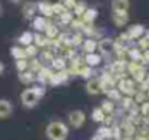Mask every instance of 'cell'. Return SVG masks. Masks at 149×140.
Wrapping results in <instances>:
<instances>
[{
    "label": "cell",
    "mask_w": 149,
    "mask_h": 140,
    "mask_svg": "<svg viewBox=\"0 0 149 140\" xmlns=\"http://www.w3.org/2000/svg\"><path fill=\"white\" fill-rule=\"evenodd\" d=\"M45 133L49 140H65L68 137V127L65 126V123L55 120V121H51L47 126Z\"/></svg>",
    "instance_id": "cell-1"
},
{
    "label": "cell",
    "mask_w": 149,
    "mask_h": 140,
    "mask_svg": "<svg viewBox=\"0 0 149 140\" xmlns=\"http://www.w3.org/2000/svg\"><path fill=\"white\" fill-rule=\"evenodd\" d=\"M68 71H70V74L80 75V77H83L86 80L91 78V74H93L91 67H88L86 64V61L81 59V58H78V56H72L71 58V67L68 68Z\"/></svg>",
    "instance_id": "cell-2"
},
{
    "label": "cell",
    "mask_w": 149,
    "mask_h": 140,
    "mask_svg": "<svg viewBox=\"0 0 149 140\" xmlns=\"http://www.w3.org/2000/svg\"><path fill=\"white\" fill-rule=\"evenodd\" d=\"M116 85H117V90L122 94H125V95L133 97L135 93H136V82L133 81V78L123 77V78H120V80L116 82Z\"/></svg>",
    "instance_id": "cell-3"
},
{
    "label": "cell",
    "mask_w": 149,
    "mask_h": 140,
    "mask_svg": "<svg viewBox=\"0 0 149 140\" xmlns=\"http://www.w3.org/2000/svg\"><path fill=\"white\" fill-rule=\"evenodd\" d=\"M107 69H109V68H107ZM109 71L114 75L116 81H119L120 78H123V77L127 75V61H126V59H116V61L110 65V69H109Z\"/></svg>",
    "instance_id": "cell-4"
},
{
    "label": "cell",
    "mask_w": 149,
    "mask_h": 140,
    "mask_svg": "<svg viewBox=\"0 0 149 140\" xmlns=\"http://www.w3.org/2000/svg\"><path fill=\"white\" fill-rule=\"evenodd\" d=\"M100 80V88H101V93H107V91H110L113 87H116V78H114V75L109 71V69H106L103 74H101V77L99 78Z\"/></svg>",
    "instance_id": "cell-5"
},
{
    "label": "cell",
    "mask_w": 149,
    "mask_h": 140,
    "mask_svg": "<svg viewBox=\"0 0 149 140\" xmlns=\"http://www.w3.org/2000/svg\"><path fill=\"white\" fill-rule=\"evenodd\" d=\"M20 100H22V104H23L26 108H33V107L38 104V101H39L41 98L36 95L33 87H32V88H26V90L22 93Z\"/></svg>",
    "instance_id": "cell-6"
},
{
    "label": "cell",
    "mask_w": 149,
    "mask_h": 140,
    "mask_svg": "<svg viewBox=\"0 0 149 140\" xmlns=\"http://www.w3.org/2000/svg\"><path fill=\"white\" fill-rule=\"evenodd\" d=\"M68 123L74 129H80L86 123V113L81 110H72L68 114Z\"/></svg>",
    "instance_id": "cell-7"
},
{
    "label": "cell",
    "mask_w": 149,
    "mask_h": 140,
    "mask_svg": "<svg viewBox=\"0 0 149 140\" xmlns=\"http://www.w3.org/2000/svg\"><path fill=\"white\" fill-rule=\"evenodd\" d=\"M68 78H70V71H68L67 68H64V69H59V71H56V72H52L48 84L52 85V87H58V85L67 82Z\"/></svg>",
    "instance_id": "cell-8"
},
{
    "label": "cell",
    "mask_w": 149,
    "mask_h": 140,
    "mask_svg": "<svg viewBox=\"0 0 149 140\" xmlns=\"http://www.w3.org/2000/svg\"><path fill=\"white\" fill-rule=\"evenodd\" d=\"M52 68H48V67H42L36 74H35V77H36V81L39 82V84H42V85H45V84H48L49 82V78L51 75H52Z\"/></svg>",
    "instance_id": "cell-9"
},
{
    "label": "cell",
    "mask_w": 149,
    "mask_h": 140,
    "mask_svg": "<svg viewBox=\"0 0 149 140\" xmlns=\"http://www.w3.org/2000/svg\"><path fill=\"white\" fill-rule=\"evenodd\" d=\"M111 20L117 28H122L129 22V15H127V12H113L111 13Z\"/></svg>",
    "instance_id": "cell-10"
},
{
    "label": "cell",
    "mask_w": 149,
    "mask_h": 140,
    "mask_svg": "<svg viewBox=\"0 0 149 140\" xmlns=\"http://www.w3.org/2000/svg\"><path fill=\"white\" fill-rule=\"evenodd\" d=\"M97 49L100 51V55H110L113 52V39L104 38L100 42H97Z\"/></svg>",
    "instance_id": "cell-11"
},
{
    "label": "cell",
    "mask_w": 149,
    "mask_h": 140,
    "mask_svg": "<svg viewBox=\"0 0 149 140\" xmlns=\"http://www.w3.org/2000/svg\"><path fill=\"white\" fill-rule=\"evenodd\" d=\"M13 113V105L9 100L0 98V119H7Z\"/></svg>",
    "instance_id": "cell-12"
},
{
    "label": "cell",
    "mask_w": 149,
    "mask_h": 140,
    "mask_svg": "<svg viewBox=\"0 0 149 140\" xmlns=\"http://www.w3.org/2000/svg\"><path fill=\"white\" fill-rule=\"evenodd\" d=\"M86 90L90 95H97L101 93V88H100V80L99 78H88L87 81V85H86Z\"/></svg>",
    "instance_id": "cell-13"
},
{
    "label": "cell",
    "mask_w": 149,
    "mask_h": 140,
    "mask_svg": "<svg viewBox=\"0 0 149 140\" xmlns=\"http://www.w3.org/2000/svg\"><path fill=\"white\" fill-rule=\"evenodd\" d=\"M120 129H122L123 136H130V137H132V136L136 133V126H135L130 120H127V119H125V120L122 121Z\"/></svg>",
    "instance_id": "cell-14"
},
{
    "label": "cell",
    "mask_w": 149,
    "mask_h": 140,
    "mask_svg": "<svg viewBox=\"0 0 149 140\" xmlns=\"http://www.w3.org/2000/svg\"><path fill=\"white\" fill-rule=\"evenodd\" d=\"M143 32H145V28L142 25H133V26L129 28V30L126 33L130 38V41H135V39H139L143 35Z\"/></svg>",
    "instance_id": "cell-15"
},
{
    "label": "cell",
    "mask_w": 149,
    "mask_h": 140,
    "mask_svg": "<svg viewBox=\"0 0 149 140\" xmlns=\"http://www.w3.org/2000/svg\"><path fill=\"white\" fill-rule=\"evenodd\" d=\"M36 9H38V10L41 12V15L45 16V17H51V16L54 15V13H52V3L47 1V0L36 3Z\"/></svg>",
    "instance_id": "cell-16"
},
{
    "label": "cell",
    "mask_w": 149,
    "mask_h": 140,
    "mask_svg": "<svg viewBox=\"0 0 149 140\" xmlns=\"http://www.w3.org/2000/svg\"><path fill=\"white\" fill-rule=\"evenodd\" d=\"M19 81H20L22 84H25V85H29V84H32L33 81H36V77H35V74H33L32 71L25 69V71L19 72Z\"/></svg>",
    "instance_id": "cell-17"
},
{
    "label": "cell",
    "mask_w": 149,
    "mask_h": 140,
    "mask_svg": "<svg viewBox=\"0 0 149 140\" xmlns=\"http://www.w3.org/2000/svg\"><path fill=\"white\" fill-rule=\"evenodd\" d=\"M33 44L38 48H47L51 45V39L47 35L42 33H33Z\"/></svg>",
    "instance_id": "cell-18"
},
{
    "label": "cell",
    "mask_w": 149,
    "mask_h": 140,
    "mask_svg": "<svg viewBox=\"0 0 149 140\" xmlns=\"http://www.w3.org/2000/svg\"><path fill=\"white\" fill-rule=\"evenodd\" d=\"M130 6L129 0H113L111 1V10L113 12H127Z\"/></svg>",
    "instance_id": "cell-19"
},
{
    "label": "cell",
    "mask_w": 149,
    "mask_h": 140,
    "mask_svg": "<svg viewBox=\"0 0 149 140\" xmlns=\"http://www.w3.org/2000/svg\"><path fill=\"white\" fill-rule=\"evenodd\" d=\"M22 12H23V16H25L26 19H32V17L35 16V13L38 12V9H36V3H33V1H28V3H25Z\"/></svg>",
    "instance_id": "cell-20"
},
{
    "label": "cell",
    "mask_w": 149,
    "mask_h": 140,
    "mask_svg": "<svg viewBox=\"0 0 149 140\" xmlns=\"http://www.w3.org/2000/svg\"><path fill=\"white\" fill-rule=\"evenodd\" d=\"M97 15H99V12H97L94 7H87V9H86V12L83 13L81 19H83V22H84V23H93V22L96 20Z\"/></svg>",
    "instance_id": "cell-21"
},
{
    "label": "cell",
    "mask_w": 149,
    "mask_h": 140,
    "mask_svg": "<svg viewBox=\"0 0 149 140\" xmlns=\"http://www.w3.org/2000/svg\"><path fill=\"white\" fill-rule=\"evenodd\" d=\"M84 61H86V64L88 67H97V65H100V62H101V55L96 53V52H90V53L86 55Z\"/></svg>",
    "instance_id": "cell-22"
},
{
    "label": "cell",
    "mask_w": 149,
    "mask_h": 140,
    "mask_svg": "<svg viewBox=\"0 0 149 140\" xmlns=\"http://www.w3.org/2000/svg\"><path fill=\"white\" fill-rule=\"evenodd\" d=\"M48 17H45V16H36L35 19H33V28L38 30V32H44L45 30V28H47V25H48Z\"/></svg>",
    "instance_id": "cell-23"
},
{
    "label": "cell",
    "mask_w": 149,
    "mask_h": 140,
    "mask_svg": "<svg viewBox=\"0 0 149 140\" xmlns=\"http://www.w3.org/2000/svg\"><path fill=\"white\" fill-rule=\"evenodd\" d=\"M83 51L86 53H90V52H96L97 51V41L93 39V38H88L86 41H83Z\"/></svg>",
    "instance_id": "cell-24"
},
{
    "label": "cell",
    "mask_w": 149,
    "mask_h": 140,
    "mask_svg": "<svg viewBox=\"0 0 149 140\" xmlns=\"http://www.w3.org/2000/svg\"><path fill=\"white\" fill-rule=\"evenodd\" d=\"M146 74H148V72H146V69H145V65L142 64V65H141V67H139V68H138V69H136V71L132 74V77H133V81H135L136 84L142 82V81L146 78Z\"/></svg>",
    "instance_id": "cell-25"
},
{
    "label": "cell",
    "mask_w": 149,
    "mask_h": 140,
    "mask_svg": "<svg viewBox=\"0 0 149 140\" xmlns=\"http://www.w3.org/2000/svg\"><path fill=\"white\" fill-rule=\"evenodd\" d=\"M51 65H52V69H56V71L67 68L65 58H62V56H54V58L51 59Z\"/></svg>",
    "instance_id": "cell-26"
},
{
    "label": "cell",
    "mask_w": 149,
    "mask_h": 140,
    "mask_svg": "<svg viewBox=\"0 0 149 140\" xmlns=\"http://www.w3.org/2000/svg\"><path fill=\"white\" fill-rule=\"evenodd\" d=\"M42 68V61L39 59V58H31V61L28 59V69L29 71H32L33 74H36L39 69Z\"/></svg>",
    "instance_id": "cell-27"
},
{
    "label": "cell",
    "mask_w": 149,
    "mask_h": 140,
    "mask_svg": "<svg viewBox=\"0 0 149 140\" xmlns=\"http://www.w3.org/2000/svg\"><path fill=\"white\" fill-rule=\"evenodd\" d=\"M10 53L15 59H28L26 56V52H25V48L22 46H12L10 48Z\"/></svg>",
    "instance_id": "cell-28"
},
{
    "label": "cell",
    "mask_w": 149,
    "mask_h": 140,
    "mask_svg": "<svg viewBox=\"0 0 149 140\" xmlns=\"http://www.w3.org/2000/svg\"><path fill=\"white\" fill-rule=\"evenodd\" d=\"M141 55L142 51L139 48H127V58H130V61L141 62Z\"/></svg>",
    "instance_id": "cell-29"
},
{
    "label": "cell",
    "mask_w": 149,
    "mask_h": 140,
    "mask_svg": "<svg viewBox=\"0 0 149 140\" xmlns=\"http://www.w3.org/2000/svg\"><path fill=\"white\" fill-rule=\"evenodd\" d=\"M44 33L49 38V39H54L58 33H59V30H58V26L56 25H54V23H51L48 22V25H47V28H45V30H44Z\"/></svg>",
    "instance_id": "cell-30"
},
{
    "label": "cell",
    "mask_w": 149,
    "mask_h": 140,
    "mask_svg": "<svg viewBox=\"0 0 149 140\" xmlns=\"http://www.w3.org/2000/svg\"><path fill=\"white\" fill-rule=\"evenodd\" d=\"M19 44L23 45V46L33 44V33H32V32H23V33L19 36Z\"/></svg>",
    "instance_id": "cell-31"
},
{
    "label": "cell",
    "mask_w": 149,
    "mask_h": 140,
    "mask_svg": "<svg viewBox=\"0 0 149 140\" xmlns=\"http://www.w3.org/2000/svg\"><path fill=\"white\" fill-rule=\"evenodd\" d=\"M96 134H99L100 137H101V139H104V140H111V127H109V126L99 127Z\"/></svg>",
    "instance_id": "cell-32"
},
{
    "label": "cell",
    "mask_w": 149,
    "mask_h": 140,
    "mask_svg": "<svg viewBox=\"0 0 149 140\" xmlns=\"http://www.w3.org/2000/svg\"><path fill=\"white\" fill-rule=\"evenodd\" d=\"M86 9H87V4H86L84 1H77V3H75V6L72 7L74 16H77V17H81V16H83V13L86 12Z\"/></svg>",
    "instance_id": "cell-33"
},
{
    "label": "cell",
    "mask_w": 149,
    "mask_h": 140,
    "mask_svg": "<svg viewBox=\"0 0 149 140\" xmlns=\"http://www.w3.org/2000/svg\"><path fill=\"white\" fill-rule=\"evenodd\" d=\"M120 103H122V108L126 110V111H129V110L135 105V100H133V97H130V95H126V97L120 98Z\"/></svg>",
    "instance_id": "cell-34"
},
{
    "label": "cell",
    "mask_w": 149,
    "mask_h": 140,
    "mask_svg": "<svg viewBox=\"0 0 149 140\" xmlns=\"http://www.w3.org/2000/svg\"><path fill=\"white\" fill-rule=\"evenodd\" d=\"M104 117H106V113H104L100 107L94 108L93 113H91V119H93V121H96V123H103Z\"/></svg>",
    "instance_id": "cell-35"
},
{
    "label": "cell",
    "mask_w": 149,
    "mask_h": 140,
    "mask_svg": "<svg viewBox=\"0 0 149 140\" xmlns=\"http://www.w3.org/2000/svg\"><path fill=\"white\" fill-rule=\"evenodd\" d=\"M100 108H101L106 114H111V113L114 111V104H113L111 100L107 98V100H104V101L101 103V107H100Z\"/></svg>",
    "instance_id": "cell-36"
},
{
    "label": "cell",
    "mask_w": 149,
    "mask_h": 140,
    "mask_svg": "<svg viewBox=\"0 0 149 140\" xmlns=\"http://www.w3.org/2000/svg\"><path fill=\"white\" fill-rule=\"evenodd\" d=\"M107 97H109V100H111L113 103L114 101H120V98H122V93L117 90V87H113L110 91H107Z\"/></svg>",
    "instance_id": "cell-37"
},
{
    "label": "cell",
    "mask_w": 149,
    "mask_h": 140,
    "mask_svg": "<svg viewBox=\"0 0 149 140\" xmlns=\"http://www.w3.org/2000/svg\"><path fill=\"white\" fill-rule=\"evenodd\" d=\"M25 52H26V56H28V59H29V58L36 56L38 52H39V49H38V46H36L35 44H31V45H26V46H25Z\"/></svg>",
    "instance_id": "cell-38"
},
{
    "label": "cell",
    "mask_w": 149,
    "mask_h": 140,
    "mask_svg": "<svg viewBox=\"0 0 149 140\" xmlns=\"http://www.w3.org/2000/svg\"><path fill=\"white\" fill-rule=\"evenodd\" d=\"M72 19H74V13H71L70 10H67V12H64L62 15H59V22H61L62 25H70Z\"/></svg>",
    "instance_id": "cell-39"
},
{
    "label": "cell",
    "mask_w": 149,
    "mask_h": 140,
    "mask_svg": "<svg viewBox=\"0 0 149 140\" xmlns=\"http://www.w3.org/2000/svg\"><path fill=\"white\" fill-rule=\"evenodd\" d=\"M68 9L61 3V1H56V3H54L52 4V13L54 15H56V16H59V15H62L64 12H67Z\"/></svg>",
    "instance_id": "cell-40"
},
{
    "label": "cell",
    "mask_w": 149,
    "mask_h": 140,
    "mask_svg": "<svg viewBox=\"0 0 149 140\" xmlns=\"http://www.w3.org/2000/svg\"><path fill=\"white\" fill-rule=\"evenodd\" d=\"M122 137H123V133H122V129H120V126H117V124H113V126H111V139L120 140Z\"/></svg>",
    "instance_id": "cell-41"
},
{
    "label": "cell",
    "mask_w": 149,
    "mask_h": 140,
    "mask_svg": "<svg viewBox=\"0 0 149 140\" xmlns=\"http://www.w3.org/2000/svg\"><path fill=\"white\" fill-rule=\"evenodd\" d=\"M71 39V44H72V46H80L81 44H83V33L81 32H77L75 35H72V38H70Z\"/></svg>",
    "instance_id": "cell-42"
},
{
    "label": "cell",
    "mask_w": 149,
    "mask_h": 140,
    "mask_svg": "<svg viewBox=\"0 0 149 140\" xmlns=\"http://www.w3.org/2000/svg\"><path fill=\"white\" fill-rule=\"evenodd\" d=\"M70 25H71L74 29H77V30H83V28H84V25H86V23L83 22V19H81V17H77V19L74 17V19L71 20V23H70Z\"/></svg>",
    "instance_id": "cell-43"
},
{
    "label": "cell",
    "mask_w": 149,
    "mask_h": 140,
    "mask_svg": "<svg viewBox=\"0 0 149 140\" xmlns=\"http://www.w3.org/2000/svg\"><path fill=\"white\" fill-rule=\"evenodd\" d=\"M16 69L17 72L28 69V59H16Z\"/></svg>",
    "instance_id": "cell-44"
},
{
    "label": "cell",
    "mask_w": 149,
    "mask_h": 140,
    "mask_svg": "<svg viewBox=\"0 0 149 140\" xmlns=\"http://www.w3.org/2000/svg\"><path fill=\"white\" fill-rule=\"evenodd\" d=\"M139 111L142 117H149V101H143L139 105Z\"/></svg>",
    "instance_id": "cell-45"
},
{
    "label": "cell",
    "mask_w": 149,
    "mask_h": 140,
    "mask_svg": "<svg viewBox=\"0 0 149 140\" xmlns=\"http://www.w3.org/2000/svg\"><path fill=\"white\" fill-rule=\"evenodd\" d=\"M54 58V53L51 52V51H48V49H44L42 52H41V61H44V62H51V59Z\"/></svg>",
    "instance_id": "cell-46"
},
{
    "label": "cell",
    "mask_w": 149,
    "mask_h": 140,
    "mask_svg": "<svg viewBox=\"0 0 149 140\" xmlns=\"http://www.w3.org/2000/svg\"><path fill=\"white\" fill-rule=\"evenodd\" d=\"M141 64H143V65H148L149 64V48L143 49V52L141 55Z\"/></svg>",
    "instance_id": "cell-47"
},
{
    "label": "cell",
    "mask_w": 149,
    "mask_h": 140,
    "mask_svg": "<svg viewBox=\"0 0 149 140\" xmlns=\"http://www.w3.org/2000/svg\"><path fill=\"white\" fill-rule=\"evenodd\" d=\"M33 90H35V93H36V95L39 97V98H42L44 95H45V85H35L33 87Z\"/></svg>",
    "instance_id": "cell-48"
},
{
    "label": "cell",
    "mask_w": 149,
    "mask_h": 140,
    "mask_svg": "<svg viewBox=\"0 0 149 140\" xmlns=\"http://www.w3.org/2000/svg\"><path fill=\"white\" fill-rule=\"evenodd\" d=\"M138 41H139V46H141V49H146V48H149V39L145 38L143 35H142Z\"/></svg>",
    "instance_id": "cell-49"
},
{
    "label": "cell",
    "mask_w": 149,
    "mask_h": 140,
    "mask_svg": "<svg viewBox=\"0 0 149 140\" xmlns=\"http://www.w3.org/2000/svg\"><path fill=\"white\" fill-rule=\"evenodd\" d=\"M68 10H72V7L75 6V3H77V0H59Z\"/></svg>",
    "instance_id": "cell-50"
},
{
    "label": "cell",
    "mask_w": 149,
    "mask_h": 140,
    "mask_svg": "<svg viewBox=\"0 0 149 140\" xmlns=\"http://www.w3.org/2000/svg\"><path fill=\"white\" fill-rule=\"evenodd\" d=\"M135 140H148V136H143V134H139V136H138V137H136V139Z\"/></svg>",
    "instance_id": "cell-51"
},
{
    "label": "cell",
    "mask_w": 149,
    "mask_h": 140,
    "mask_svg": "<svg viewBox=\"0 0 149 140\" xmlns=\"http://www.w3.org/2000/svg\"><path fill=\"white\" fill-rule=\"evenodd\" d=\"M3 72H4V64H3V62L0 61V75H1Z\"/></svg>",
    "instance_id": "cell-52"
},
{
    "label": "cell",
    "mask_w": 149,
    "mask_h": 140,
    "mask_svg": "<svg viewBox=\"0 0 149 140\" xmlns=\"http://www.w3.org/2000/svg\"><path fill=\"white\" fill-rule=\"evenodd\" d=\"M91 140H104V139H101V137H100L99 134H94V136L91 137Z\"/></svg>",
    "instance_id": "cell-53"
},
{
    "label": "cell",
    "mask_w": 149,
    "mask_h": 140,
    "mask_svg": "<svg viewBox=\"0 0 149 140\" xmlns=\"http://www.w3.org/2000/svg\"><path fill=\"white\" fill-rule=\"evenodd\" d=\"M120 140H135V139H132L130 136H126V137H122Z\"/></svg>",
    "instance_id": "cell-54"
},
{
    "label": "cell",
    "mask_w": 149,
    "mask_h": 140,
    "mask_svg": "<svg viewBox=\"0 0 149 140\" xmlns=\"http://www.w3.org/2000/svg\"><path fill=\"white\" fill-rule=\"evenodd\" d=\"M146 94H148V98H149V88H148V90H146Z\"/></svg>",
    "instance_id": "cell-55"
},
{
    "label": "cell",
    "mask_w": 149,
    "mask_h": 140,
    "mask_svg": "<svg viewBox=\"0 0 149 140\" xmlns=\"http://www.w3.org/2000/svg\"><path fill=\"white\" fill-rule=\"evenodd\" d=\"M12 1H13V3H17V1H19V0H12Z\"/></svg>",
    "instance_id": "cell-56"
},
{
    "label": "cell",
    "mask_w": 149,
    "mask_h": 140,
    "mask_svg": "<svg viewBox=\"0 0 149 140\" xmlns=\"http://www.w3.org/2000/svg\"><path fill=\"white\" fill-rule=\"evenodd\" d=\"M0 13H1V4H0Z\"/></svg>",
    "instance_id": "cell-57"
},
{
    "label": "cell",
    "mask_w": 149,
    "mask_h": 140,
    "mask_svg": "<svg viewBox=\"0 0 149 140\" xmlns=\"http://www.w3.org/2000/svg\"><path fill=\"white\" fill-rule=\"evenodd\" d=\"M148 140H149V133H148Z\"/></svg>",
    "instance_id": "cell-58"
}]
</instances>
